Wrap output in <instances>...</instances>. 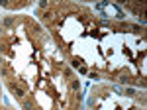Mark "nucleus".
<instances>
[{
	"label": "nucleus",
	"mask_w": 147,
	"mask_h": 110,
	"mask_svg": "<svg viewBox=\"0 0 147 110\" xmlns=\"http://www.w3.org/2000/svg\"><path fill=\"white\" fill-rule=\"evenodd\" d=\"M10 88H12V92H14L16 96H20V98H24V94H26V90H24V87H20V85H14V83H12V85H10Z\"/></svg>",
	"instance_id": "f257e3e1"
}]
</instances>
